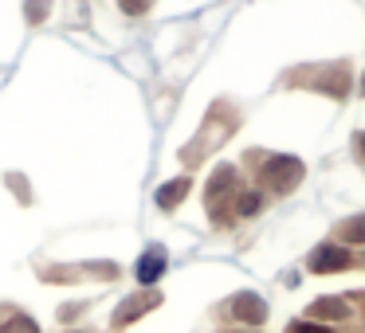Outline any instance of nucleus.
I'll return each instance as SVG.
<instances>
[{"mask_svg":"<svg viewBox=\"0 0 365 333\" xmlns=\"http://www.w3.org/2000/svg\"><path fill=\"white\" fill-rule=\"evenodd\" d=\"M259 181L267 184L271 192H291L294 184L302 181V161L299 157H271L267 165L259 169Z\"/></svg>","mask_w":365,"mask_h":333,"instance_id":"1","label":"nucleus"},{"mask_svg":"<svg viewBox=\"0 0 365 333\" xmlns=\"http://www.w3.org/2000/svg\"><path fill=\"white\" fill-rule=\"evenodd\" d=\"M349 263H354V255H349L346 247L326 243V247H318V251L310 255V263H307V267L314 270V275H334V270H346Z\"/></svg>","mask_w":365,"mask_h":333,"instance_id":"2","label":"nucleus"},{"mask_svg":"<svg viewBox=\"0 0 365 333\" xmlns=\"http://www.w3.org/2000/svg\"><path fill=\"white\" fill-rule=\"evenodd\" d=\"M232 317H236V322H247V325H259L263 317H267V302L259 298V294H236V298H232Z\"/></svg>","mask_w":365,"mask_h":333,"instance_id":"3","label":"nucleus"},{"mask_svg":"<svg viewBox=\"0 0 365 333\" xmlns=\"http://www.w3.org/2000/svg\"><path fill=\"white\" fill-rule=\"evenodd\" d=\"M161 275H165V251H161V247H150V251L138 259V282L153 286Z\"/></svg>","mask_w":365,"mask_h":333,"instance_id":"4","label":"nucleus"},{"mask_svg":"<svg viewBox=\"0 0 365 333\" xmlns=\"http://www.w3.org/2000/svg\"><path fill=\"white\" fill-rule=\"evenodd\" d=\"M158 294H142V298H126V302H122V306H118V314H114V325H130V322H134V317H142L145 314V310H153V306H158Z\"/></svg>","mask_w":365,"mask_h":333,"instance_id":"5","label":"nucleus"},{"mask_svg":"<svg viewBox=\"0 0 365 333\" xmlns=\"http://www.w3.org/2000/svg\"><path fill=\"white\" fill-rule=\"evenodd\" d=\"M185 192H189V176H177V181H169V184L158 189V204L161 208H177L185 200Z\"/></svg>","mask_w":365,"mask_h":333,"instance_id":"6","label":"nucleus"},{"mask_svg":"<svg viewBox=\"0 0 365 333\" xmlns=\"http://www.w3.org/2000/svg\"><path fill=\"white\" fill-rule=\"evenodd\" d=\"M349 314V306L341 298H318L314 306H310V317H334V322H338V317H346Z\"/></svg>","mask_w":365,"mask_h":333,"instance_id":"7","label":"nucleus"},{"mask_svg":"<svg viewBox=\"0 0 365 333\" xmlns=\"http://www.w3.org/2000/svg\"><path fill=\"white\" fill-rule=\"evenodd\" d=\"M341 236H346L349 243H365V216H354V220L341 223Z\"/></svg>","mask_w":365,"mask_h":333,"instance_id":"8","label":"nucleus"},{"mask_svg":"<svg viewBox=\"0 0 365 333\" xmlns=\"http://www.w3.org/2000/svg\"><path fill=\"white\" fill-rule=\"evenodd\" d=\"M0 333H40V325H36L32 317L16 314V317H9V322H4V329H0Z\"/></svg>","mask_w":365,"mask_h":333,"instance_id":"9","label":"nucleus"},{"mask_svg":"<svg viewBox=\"0 0 365 333\" xmlns=\"http://www.w3.org/2000/svg\"><path fill=\"white\" fill-rule=\"evenodd\" d=\"M259 208H263V196H259V192H240V204H236L240 216H255Z\"/></svg>","mask_w":365,"mask_h":333,"instance_id":"10","label":"nucleus"},{"mask_svg":"<svg viewBox=\"0 0 365 333\" xmlns=\"http://www.w3.org/2000/svg\"><path fill=\"white\" fill-rule=\"evenodd\" d=\"M150 4H153V0H122V12H130V16H142Z\"/></svg>","mask_w":365,"mask_h":333,"instance_id":"11","label":"nucleus"},{"mask_svg":"<svg viewBox=\"0 0 365 333\" xmlns=\"http://www.w3.org/2000/svg\"><path fill=\"white\" fill-rule=\"evenodd\" d=\"M287 333H334V329H326V325H314V322H299V325H291Z\"/></svg>","mask_w":365,"mask_h":333,"instance_id":"12","label":"nucleus"}]
</instances>
